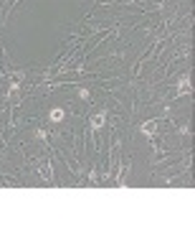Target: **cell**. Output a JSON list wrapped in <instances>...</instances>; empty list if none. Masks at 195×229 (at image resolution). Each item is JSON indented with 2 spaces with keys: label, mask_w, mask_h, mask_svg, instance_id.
Wrapping results in <instances>:
<instances>
[{
  "label": "cell",
  "mask_w": 195,
  "mask_h": 229,
  "mask_svg": "<svg viewBox=\"0 0 195 229\" xmlns=\"http://www.w3.org/2000/svg\"><path fill=\"white\" fill-rule=\"evenodd\" d=\"M61 117H63L61 110H53V112H51V120H61Z\"/></svg>",
  "instance_id": "cell-1"
},
{
  "label": "cell",
  "mask_w": 195,
  "mask_h": 229,
  "mask_svg": "<svg viewBox=\"0 0 195 229\" xmlns=\"http://www.w3.org/2000/svg\"><path fill=\"white\" fill-rule=\"evenodd\" d=\"M101 122H104V115H96L94 117V127H101Z\"/></svg>",
  "instance_id": "cell-2"
}]
</instances>
